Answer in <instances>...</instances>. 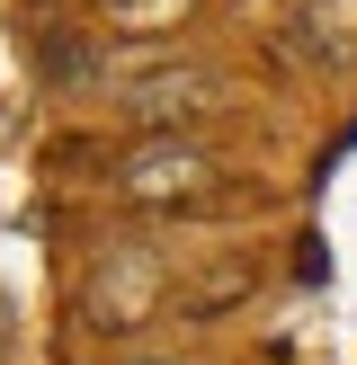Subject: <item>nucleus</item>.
<instances>
[{"label": "nucleus", "mask_w": 357, "mask_h": 365, "mask_svg": "<svg viewBox=\"0 0 357 365\" xmlns=\"http://www.w3.org/2000/svg\"><path fill=\"white\" fill-rule=\"evenodd\" d=\"M223 187V170H214V152L206 143H188V134H143L134 152L116 160V196L125 205H206V196Z\"/></svg>", "instance_id": "obj_1"}, {"label": "nucleus", "mask_w": 357, "mask_h": 365, "mask_svg": "<svg viewBox=\"0 0 357 365\" xmlns=\"http://www.w3.org/2000/svg\"><path fill=\"white\" fill-rule=\"evenodd\" d=\"M89 330H143V321L161 312V259L152 250H107L99 267H89Z\"/></svg>", "instance_id": "obj_2"}, {"label": "nucleus", "mask_w": 357, "mask_h": 365, "mask_svg": "<svg viewBox=\"0 0 357 365\" xmlns=\"http://www.w3.org/2000/svg\"><path fill=\"white\" fill-rule=\"evenodd\" d=\"M206 107H214V71H196V63H161V71H143V81L116 98V116L134 125V134H178V125L206 116Z\"/></svg>", "instance_id": "obj_3"}, {"label": "nucleus", "mask_w": 357, "mask_h": 365, "mask_svg": "<svg viewBox=\"0 0 357 365\" xmlns=\"http://www.w3.org/2000/svg\"><path fill=\"white\" fill-rule=\"evenodd\" d=\"M196 0H99V27L116 36H178Z\"/></svg>", "instance_id": "obj_4"}, {"label": "nucleus", "mask_w": 357, "mask_h": 365, "mask_svg": "<svg viewBox=\"0 0 357 365\" xmlns=\"http://www.w3.org/2000/svg\"><path fill=\"white\" fill-rule=\"evenodd\" d=\"M0 348H9V312H0Z\"/></svg>", "instance_id": "obj_5"}, {"label": "nucleus", "mask_w": 357, "mask_h": 365, "mask_svg": "<svg viewBox=\"0 0 357 365\" xmlns=\"http://www.w3.org/2000/svg\"><path fill=\"white\" fill-rule=\"evenodd\" d=\"M134 365H170V356H134Z\"/></svg>", "instance_id": "obj_6"}]
</instances>
